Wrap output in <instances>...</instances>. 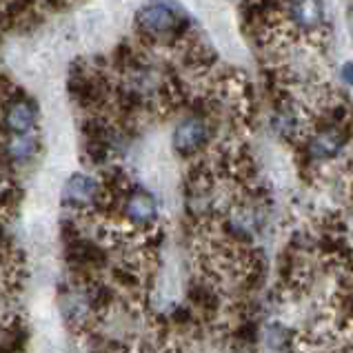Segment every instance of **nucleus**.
Masks as SVG:
<instances>
[{
  "label": "nucleus",
  "mask_w": 353,
  "mask_h": 353,
  "mask_svg": "<svg viewBox=\"0 0 353 353\" xmlns=\"http://www.w3.org/2000/svg\"><path fill=\"white\" fill-rule=\"evenodd\" d=\"M138 29L145 38H163L178 29V16L165 3H151L138 12Z\"/></svg>",
  "instance_id": "f257e3e1"
},
{
  "label": "nucleus",
  "mask_w": 353,
  "mask_h": 353,
  "mask_svg": "<svg viewBox=\"0 0 353 353\" xmlns=\"http://www.w3.org/2000/svg\"><path fill=\"white\" fill-rule=\"evenodd\" d=\"M209 129L200 118H187L174 129V149L180 156H194L207 143Z\"/></svg>",
  "instance_id": "f03ea898"
},
{
  "label": "nucleus",
  "mask_w": 353,
  "mask_h": 353,
  "mask_svg": "<svg viewBox=\"0 0 353 353\" xmlns=\"http://www.w3.org/2000/svg\"><path fill=\"white\" fill-rule=\"evenodd\" d=\"M36 123V107L25 98H16L7 103L5 109V129L9 136H27Z\"/></svg>",
  "instance_id": "7ed1b4c3"
},
{
  "label": "nucleus",
  "mask_w": 353,
  "mask_h": 353,
  "mask_svg": "<svg viewBox=\"0 0 353 353\" xmlns=\"http://www.w3.org/2000/svg\"><path fill=\"white\" fill-rule=\"evenodd\" d=\"M63 198H65L67 205L83 209L87 205L96 203V198H98V185L89 176H85V174H74L65 183Z\"/></svg>",
  "instance_id": "20e7f679"
},
{
  "label": "nucleus",
  "mask_w": 353,
  "mask_h": 353,
  "mask_svg": "<svg viewBox=\"0 0 353 353\" xmlns=\"http://www.w3.org/2000/svg\"><path fill=\"white\" fill-rule=\"evenodd\" d=\"M123 209H125V216L136 225H149L151 220L156 218V211H158L154 196L140 189L129 191Z\"/></svg>",
  "instance_id": "39448f33"
},
{
  "label": "nucleus",
  "mask_w": 353,
  "mask_h": 353,
  "mask_svg": "<svg viewBox=\"0 0 353 353\" xmlns=\"http://www.w3.org/2000/svg\"><path fill=\"white\" fill-rule=\"evenodd\" d=\"M345 143H347V134L342 131L340 125L325 127L322 131H318V136L309 140V154L311 158H334L345 147Z\"/></svg>",
  "instance_id": "423d86ee"
},
{
  "label": "nucleus",
  "mask_w": 353,
  "mask_h": 353,
  "mask_svg": "<svg viewBox=\"0 0 353 353\" xmlns=\"http://www.w3.org/2000/svg\"><path fill=\"white\" fill-rule=\"evenodd\" d=\"M289 16L291 20L300 27L305 29V32H311V29H316L322 20V5H316V3H294L289 5Z\"/></svg>",
  "instance_id": "0eeeda50"
},
{
  "label": "nucleus",
  "mask_w": 353,
  "mask_h": 353,
  "mask_svg": "<svg viewBox=\"0 0 353 353\" xmlns=\"http://www.w3.org/2000/svg\"><path fill=\"white\" fill-rule=\"evenodd\" d=\"M5 151H7V158L16 160V163H25V160L36 156L38 140L32 134H27V136H9L7 145H5Z\"/></svg>",
  "instance_id": "6e6552de"
},
{
  "label": "nucleus",
  "mask_w": 353,
  "mask_h": 353,
  "mask_svg": "<svg viewBox=\"0 0 353 353\" xmlns=\"http://www.w3.org/2000/svg\"><path fill=\"white\" fill-rule=\"evenodd\" d=\"M340 78L345 80L349 87H353V63H345L340 69Z\"/></svg>",
  "instance_id": "1a4fd4ad"
}]
</instances>
